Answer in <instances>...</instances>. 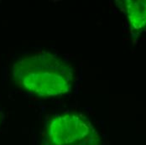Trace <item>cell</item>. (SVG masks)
Returning a JSON list of instances; mask_svg holds the SVG:
<instances>
[{"label": "cell", "instance_id": "obj_1", "mask_svg": "<svg viewBox=\"0 0 146 145\" xmlns=\"http://www.w3.org/2000/svg\"><path fill=\"white\" fill-rule=\"evenodd\" d=\"M15 83L40 97H57L68 93L74 81L72 67L63 59L40 52L19 59L13 67Z\"/></svg>", "mask_w": 146, "mask_h": 145}, {"label": "cell", "instance_id": "obj_2", "mask_svg": "<svg viewBox=\"0 0 146 145\" xmlns=\"http://www.w3.org/2000/svg\"><path fill=\"white\" fill-rule=\"evenodd\" d=\"M99 138L92 122L78 113H63L48 125L43 145H98Z\"/></svg>", "mask_w": 146, "mask_h": 145}, {"label": "cell", "instance_id": "obj_3", "mask_svg": "<svg viewBox=\"0 0 146 145\" xmlns=\"http://www.w3.org/2000/svg\"><path fill=\"white\" fill-rule=\"evenodd\" d=\"M123 7L133 29L138 30L145 28L146 0L124 1Z\"/></svg>", "mask_w": 146, "mask_h": 145}]
</instances>
